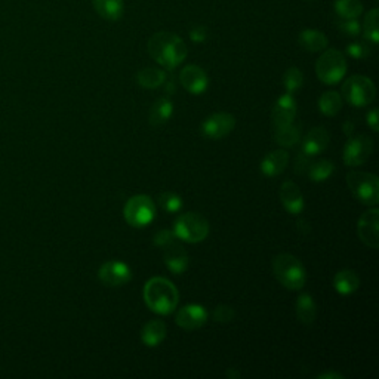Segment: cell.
Wrapping results in <instances>:
<instances>
[{
	"label": "cell",
	"mask_w": 379,
	"mask_h": 379,
	"mask_svg": "<svg viewBox=\"0 0 379 379\" xmlns=\"http://www.w3.org/2000/svg\"><path fill=\"white\" fill-rule=\"evenodd\" d=\"M147 49L150 57L166 70L176 69L184 62L188 54L186 42L171 31L154 33L148 40Z\"/></svg>",
	"instance_id": "obj_1"
},
{
	"label": "cell",
	"mask_w": 379,
	"mask_h": 379,
	"mask_svg": "<svg viewBox=\"0 0 379 379\" xmlns=\"http://www.w3.org/2000/svg\"><path fill=\"white\" fill-rule=\"evenodd\" d=\"M144 301L157 315H171L179 302V293L171 280L153 277L144 286Z\"/></svg>",
	"instance_id": "obj_2"
},
{
	"label": "cell",
	"mask_w": 379,
	"mask_h": 379,
	"mask_svg": "<svg viewBox=\"0 0 379 379\" xmlns=\"http://www.w3.org/2000/svg\"><path fill=\"white\" fill-rule=\"evenodd\" d=\"M276 278L289 290H300L307 283V271L302 262L290 254H278L273 259Z\"/></svg>",
	"instance_id": "obj_3"
},
{
	"label": "cell",
	"mask_w": 379,
	"mask_h": 379,
	"mask_svg": "<svg viewBox=\"0 0 379 379\" xmlns=\"http://www.w3.org/2000/svg\"><path fill=\"white\" fill-rule=\"evenodd\" d=\"M347 184L361 205L376 206L379 203V179L376 175L361 171H351L347 174Z\"/></svg>",
	"instance_id": "obj_4"
},
{
	"label": "cell",
	"mask_w": 379,
	"mask_h": 379,
	"mask_svg": "<svg viewBox=\"0 0 379 379\" xmlns=\"http://www.w3.org/2000/svg\"><path fill=\"white\" fill-rule=\"evenodd\" d=\"M174 233L176 239L187 243L203 242L209 234L208 220L197 212H187L179 215L175 221Z\"/></svg>",
	"instance_id": "obj_5"
},
{
	"label": "cell",
	"mask_w": 379,
	"mask_h": 379,
	"mask_svg": "<svg viewBox=\"0 0 379 379\" xmlns=\"http://www.w3.org/2000/svg\"><path fill=\"white\" fill-rule=\"evenodd\" d=\"M342 95L353 107H366L375 100L376 88L369 77L356 74L344 81Z\"/></svg>",
	"instance_id": "obj_6"
},
{
	"label": "cell",
	"mask_w": 379,
	"mask_h": 379,
	"mask_svg": "<svg viewBox=\"0 0 379 379\" xmlns=\"http://www.w3.org/2000/svg\"><path fill=\"white\" fill-rule=\"evenodd\" d=\"M317 77L324 85H336L347 73V61L336 49H327L316 62Z\"/></svg>",
	"instance_id": "obj_7"
},
{
	"label": "cell",
	"mask_w": 379,
	"mask_h": 379,
	"mask_svg": "<svg viewBox=\"0 0 379 379\" xmlns=\"http://www.w3.org/2000/svg\"><path fill=\"white\" fill-rule=\"evenodd\" d=\"M125 220L129 225L142 228L156 218V205L150 196L138 194L130 197L125 205Z\"/></svg>",
	"instance_id": "obj_8"
},
{
	"label": "cell",
	"mask_w": 379,
	"mask_h": 379,
	"mask_svg": "<svg viewBox=\"0 0 379 379\" xmlns=\"http://www.w3.org/2000/svg\"><path fill=\"white\" fill-rule=\"evenodd\" d=\"M373 152V141L369 135L350 137L344 147V163L350 168L363 164Z\"/></svg>",
	"instance_id": "obj_9"
},
{
	"label": "cell",
	"mask_w": 379,
	"mask_h": 379,
	"mask_svg": "<svg viewBox=\"0 0 379 379\" xmlns=\"http://www.w3.org/2000/svg\"><path fill=\"white\" fill-rule=\"evenodd\" d=\"M236 126V119L230 113H215L210 114L209 118L200 126L202 134L210 140H221L232 134Z\"/></svg>",
	"instance_id": "obj_10"
},
{
	"label": "cell",
	"mask_w": 379,
	"mask_h": 379,
	"mask_svg": "<svg viewBox=\"0 0 379 379\" xmlns=\"http://www.w3.org/2000/svg\"><path fill=\"white\" fill-rule=\"evenodd\" d=\"M357 234L368 248H379V209L372 208L360 217L357 222Z\"/></svg>",
	"instance_id": "obj_11"
},
{
	"label": "cell",
	"mask_w": 379,
	"mask_h": 379,
	"mask_svg": "<svg viewBox=\"0 0 379 379\" xmlns=\"http://www.w3.org/2000/svg\"><path fill=\"white\" fill-rule=\"evenodd\" d=\"M98 277L106 286L119 288L130 282L132 271L125 262L108 261L101 266L100 271H98Z\"/></svg>",
	"instance_id": "obj_12"
},
{
	"label": "cell",
	"mask_w": 379,
	"mask_h": 379,
	"mask_svg": "<svg viewBox=\"0 0 379 379\" xmlns=\"http://www.w3.org/2000/svg\"><path fill=\"white\" fill-rule=\"evenodd\" d=\"M179 84L183 85V88L193 94V95H200L208 89L209 79L206 72L199 67V65H187L179 73Z\"/></svg>",
	"instance_id": "obj_13"
},
{
	"label": "cell",
	"mask_w": 379,
	"mask_h": 379,
	"mask_svg": "<svg viewBox=\"0 0 379 379\" xmlns=\"http://www.w3.org/2000/svg\"><path fill=\"white\" fill-rule=\"evenodd\" d=\"M175 322L179 327H183L184 331H196V329H200L206 324L208 311L202 305L190 304L178 311Z\"/></svg>",
	"instance_id": "obj_14"
},
{
	"label": "cell",
	"mask_w": 379,
	"mask_h": 379,
	"mask_svg": "<svg viewBox=\"0 0 379 379\" xmlns=\"http://www.w3.org/2000/svg\"><path fill=\"white\" fill-rule=\"evenodd\" d=\"M296 116V100L290 92H286L276 101L273 111H271V119L274 123V128H283L290 123H293V119Z\"/></svg>",
	"instance_id": "obj_15"
},
{
	"label": "cell",
	"mask_w": 379,
	"mask_h": 379,
	"mask_svg": "<svg viewBox=\"0 0 379 379\" xmlns=\"http://www.w3.org/2000/svg\"><path fill=\"white\" fill-rule=\"evenodd\" d=\"M163 259L166 267L176 276L183 274L188 268L190 264V258L187 251L184 249V246L179 244L176 240H174L168 246H164Z\"/></svg>",
	"instance_id": "obj_16"
},
{
	"label": "cell",
	"mask_w": 379,
	"mask_h": 379,
	"mask_svg": "<svg viewBox=\"0 0 379 379\" xmlns=\"http://www.w3.org/2000/svg\"><path fill=\"white\" fill-rule=\"evenodd\" d=\"M280 200H282L283 208L290 213V215H300L304 210V196L293 181H286L280 187Z\"/></svg>",
	"instance_id": "obj_17"
},
{
	"label": "cell",
	"mask_w": 379,
	"mask_h": 379,
	"mask_svg": "<svg viewBox=\"0 0 379 379\" xmlns=\"http://www.w3.org/2000/svg\"><path fill=\"white\" fill-rule=\"evenodd\" d=\"M331 137H329V132L326 130L324 126H316L312 128L308 134L305 135L302 141V148L301 152H304L307 156L315 157L323 150H326V147L329 145Z\"/></svg>",
	"instance_id": "obj_18"
},
{
	"label": "cell",
	"mask_w": 379,
	"mask_h": 379,
	"mask_svg": "<svg viewBox=\"0 0 379 379\" xmlns=\"http://www.w3.org/2000/svg\"><path fill=\"white\" fill-rule=\"evenodd\" d=\"M289 163V153L285 150H274L261 162V172L266 176H277L282 174Z\"/></svg>",
	"instance_id": "obj_19"
},
{
	"label": "cell",
	"mask_w": 379,
	"mask_h": 379,
	"mask_svg": "<svg viewBox=\"0 0 379 379\" xmlns=\"http://www.w3.org/2000/svg\"><path fill=\"white\" fill-rule=\"evenodd\" d=\"M166 323L163 320H150L144 324L141 331V341L147 345V347H157L166 338Z\"/></svg>",
	"instance_id": "obj_20"
},
{
	"label": "cell",
	"mask_w": 379,
	"mask_h": 379,
	"mask_svg": "<svg viewBox=\"0 0 379 379\" xmlns=\"http://www.w3.org/2000/svg\"><path fill=\"white\" fill-rule=\"evenodd\" d=\"M295 312H296V317H298V320L302 324L310 326L315 323L316 315H317V307L310 293H302L298 296V300H296V304H295Z\"/></svg>",
	"instance_id": "obj_21"
},
{
	"label": "cell",
	"mask_w": 379,
	"mask_h": 379,
	"mask_svg": "<svg viewBox=\"0 0 379 379\" xmlns=\"http://www.w3.org/2000/svg\"><path fill=\"white\" fill-rule=\"evenodd\" d=\"M94 9L107 21H118L123 15V0H92Z\"/></svg>",
	"instance_id": "obj_22"
},
{
	"label": "cell",
	"mask_w": 379,
	"mask_h": 379,
	"mask_svg": "<svg viewBox=\"0 0 379 379\" xmlns=\"http://www.w3.org/2000/svg\"><path fill=\"white\" fill-rule=\"evenodd\" d=\"M334 286L339 295H351L360 286V278L353 270H341L334 277Z\"/></svg>",
	"instance_id": "obj_23"
},
{
	"label": "cell",
	"mask_w": 379,
	"mask_h": 379,
	"mask_svg": "<svg viewBox=\"0 0 379 379\" xmlns=\"http://www.w3.org/2000/svg\"><path fill=\"white\" fill-rule=\"evenodd\" d=\"M300 45L308 52H320L327 47V38L319 30L308 28L301 31Z\"/></svg>",
	"instance_id": "obj_24"
},
{
	"label": "cell",
	"mask_w": 379,
	"mask_h": 379,
	"mask_svg": "<svg viewBox=\"0 0 379 379\" xmlns=\"http://www.w3.org/2000/svg\"><path fill=\"white\" fill-rule=\"evenodd\" d=\"M168 76L166 72L157 69V67H145L138 72L137 81L138 85L145 89H156L160 88L164 81H166Z\"/></svg>",
	"instance_id": "obj_25"
},
{
	"label": "cell",
	"mask_w": 379,
	"mask_h": 379,
	"mask_svg": "<svg viewBox=\"0 0 379 379\" xmlns=\"http://www.w3.org/2000/svg\"><path fill=\"white\" fill-rule=\"evenodd\" d=\"M174 113V106L169 98H159L150 108V125L160 126L166 123Z\"/></svg>",
	"instance_id": "obj_26"
},
{
	"label": "cell",
	"mask_w": 379,
	"mask_h": 379,
	"mask_svg": "<svg viewBox=\"0 0 379 379\" xmlns=\"http://www.w3.org/2000/svg\"><path fill=\"white\" fill-rule=\"evenodd\" d=\"M319 108L327 118H334L342 108V96L335 91L324 92L319 100Z\"/></svg>",
	"instance_id": "obj_27"
},
{
	"label": "cell",
	"mask_w": 379,
	"mask_h": 379,
	"mask_svg": "<svg viewBox=\"0 0 379 379\" xmlns=\"http://www.w3.org/2000/svg\"><path fill=\"white\" fill-rule=\"evenodd\" d=\"M335 12L338 18L357 20L363 13V5H361L360 0H336Z\"/></svg>",
	"instance_id": "obj_28"
},
{
	"label": "cell",
	"mask_w": 379,
	"mask_h": 379,
	"mask_svg": "<svg viewBox=\"0 0 379 379\" xmlns=\"http://www.w3.org/2000/svg\"><path fill=\"white\" fill-rule=\"evenodd\" d=\"M274 140L278 145L282 147H293L295 144H298L301 140V130L300 126H295L293 123L283 126V128H277Z\"/></svg>",
	"instance_id": "obj_29"
},
{
	"label": "cell",
	"mask_w": 379,
	"mask_h": 379,
	"mask_svg": "<svg viewBox=\"0 0 379 379\" xmlns=\"http://www.w3.org/2000/svg\"><path fill=\"white\" fill-rule=\"evenodd\" d=\"M334 171H335V164L326 159H322L317 162H312L310 164L307 174L310 179L315 181V183H323V181H326L334 174Z\"/></svg>",
	"instance_id": "obj_30"
},
{
	"label": "cell",
	"mask_w": 379,
	"mask_h": 379,
	"mask_svg": "<svg viewBox=\"0 0 379 379\" xmlns=\"http://www.w3.org/2000/svg\"><path fill=\"white\" fill-rule=\"evenodd\" d=\"M378 18H379V12L378 9H372L368 12L366 18H365V24H363V35L365 39L372 43L376 45L379 40V30H378Z\"/></svg>",
	"instance_id": "obj_31"
},
{
	"label": "cell",
	"mask_w": 379,
	"mask_h": 379,
	"mask_svg": "<svg viewBox=\"0 0 379 379\" xmlns=\"http://www.w3.org/2000/svg\"><path fill=\"white\" fill-rule=\"evenodd\" d=\"M157 203L160 205V208L163 210H166L169 213H175L181 208H183V200H181V197L175 193H171V191H164V193L159 194Z\"/></svg>",
	"instance_id": "obj_32"
},
{
	"label": "cell",
	"mask_w": 379,
	"mask_h": 379,
	"mask_svg": "<svg viewBox=\"0 0 379 379\" xmlns=\"http://www.w3.org/2000/svg\"><path fill=\"white\" fill-rule=\"evenodd\" d=\"M304 84V74L298 67H290L285 74H283V85L288 92L293 94L295 91H298Z\"/></svg>",
	"instance_id": "obj_33"
},
{
	"label": "cell",
	"mask_w": 379,
	"mask_h": 379,
	"mask_svg": "<svg viewBox=\"0 0 379 379\" xmlns=\"http://www.w3.org/2000/svg\"><path fill=\"white\" fill-rule=\"evenodd\" d=\"M347 54L356 60H365L370 55V46L366 42H353L347 46Z\"/></svg>",
	"instance_id": "obj_34"
},
{
	"label": "cell",
	"mask_w": 379,
	"mask_h": 379,
	"mask_svg": "<svg viewBox=\"0 0 379 379\" xmlns=\"http://www.w3.org/2000/svg\"><path fill=\"white\" fill-rule=\"evenodd\" d=\"M338 28L344 33V35H347L350 38H356L360 35L361 27L358 24L357 20H345V18H338L336 21Z\"/></svg>",
	"instance_id": "obj_35"
},
{
	"label": "cell",
	"mask_w": 379,
	"mask_h": 379,
	"mask_svg": "<svg viewBox=\"0 0 379 379\" xmlns=\"http://www.w3.org/2000/svg\"><path fill=\"white\" fill-rule=\"evenodd\" d=\"M236 316V311L228 305H218L213 310V320L217 323H230Z\"/></svg>",
	"instance_id": "obj_36"
},
{
	"label": "cell",
	"mask_w": 379,
	"mask_h": 379,
	"mask_svg": "<svg viewBox=\"0 0 379 379\" xmlns=\"http://www.w3.org/2000/svg\"><path fill=\"white\" fill-rule=\"evenodd\" d=\"M174 240H176V236L171 230H160L159 233H156L153 242L156 246H160V248H164V246H168L169 243H172Z\"/></svg>",
	"instance_id": "obj_37"
},
{
	"label": "cell",
	"mask_w": 379,
	"mask_h": 379,
	"mask_svg": "<svg viewBox=\"0 0 379 379\" xmlns=\"http://www.w3.org/2000/svg\"><path fill=\"white\" fill-rule=\"evenodd\" d=\"M190 39L194 43H203L208 39V28L205 26H194L190 30Z\"/></svg>",
	"instance_id": "obj_38"
},
{
	"label": "cell",
	"mask_w": 379,
	"mask_h": 379,
	"mask_svg": "<svg viewBox=\"0 0 379 379\" xmlns=\"http://www.w3.org/2000/svg\"><path fill=\"white\" fill-rule=\"evenodd\" d=\"M310 159H311L310 156H307L304 152H301L298 154V157H296V160H295V171L300 172V174L307 172L308 168H310V164H311Z\"/></svg>",
	"instance_id": "obj_39"
},
{
	"label": "cell",
	"mask_w": 379,
	"mask_h": 379,
	"mask_svg": "<svg viewBox=\"0 0 379 379\" xmlns=\"http://www.w3.org/2000/svg\"><path fill=\"white\" fill-rule=\"evenodd\" d=\"M366 119H368V125L370 126V129L373 130V132H378V129H379V126H378V110L376 108H373V110H370L369 113H368V116H366Z\"/></svg>",
	"instance_id": "obj_40"
},
{
	"label": "cell",
	"mask_w": 379,
	"mask_h": 379,
	"mask_svg": "<svg viewBox=\"0 0 379 379\" xmlns=\"http://www.w3.org/2000/svg\"><path fill=\"white\" fill-rule=\"evenodd\" d=\"M317 378H319V379H344V376H342L341 373H336V372L320 373Z\"/></svg>",
	"instance_id": "obj_41"
},
{
	"label": "cell",
	"mask_w": 379,
	"mask_h": 379,
	"mask_svg": "<svg viewBox=\"0 0 379 379\" xmlns=\"http://www.w3.org/2000/svg\"><path fill=\"white\" fill-rule=\"evenodd\" d=\"M353 123L351 122H347V123H345L344 125V130H345V134H347L349 137H351V132H353Z\"/></svg>",
	"instance_id": "obj_42"
}]
</instances>
